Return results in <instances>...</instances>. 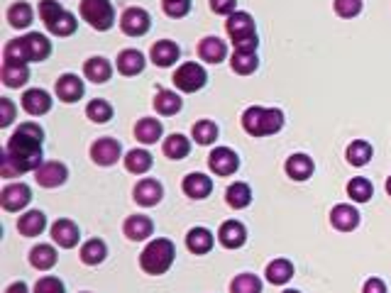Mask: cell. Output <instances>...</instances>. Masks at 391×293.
I'll return each instance as SVG.
<instances>
[{
    "instance_id": "cell-12",
    "label": "cell",
    "mask_w": 391,
    "mask_h": 293,
    "mask_svg": "<svg viewBox=\"0 0 391 293\" xmlns=\"http://www.w3.org/2000/svg\"><path fill=\"white\" fill-rule=\"evenodd\" d=\"M35 179L42 189H56V186H61L68 179V169L61 162H44L35 172Z\"/></svg>"
},
{
    "instance_id": "cell-10",
    "label": "cell",
    "mask_w": 391,
    "mask_h": 293,
    "mask_svg": "<svg viewBox=\"0 0 391 293\" xmlns=\"http://www.w3.org/2000/svg\"><path fill=\"white\" fill-rule=\"evenodd\" d=\"M152 20H150V13L142 8H128L120 18V30L125 32L128 37H142L147 35L150 30Z\"/></svg>"
},
{
    "instance_id": "cell-49",
    "label": "cell",
    "mask_w": 391,
    "mask_h": 293,
    "mask_svg": "<svg viewBox=\"0 0 391 293\" xmlns=\"http://www.w3.org/2000/svg\"><path fill=\"white\" fill-rule=\"evenodd\" d=\"M0 125L3 127H8L10 122L15 120V103L10 98H0Z\"/></svg>"
},
{
    "instance_id": "cell-30",
    "label": "cell",
    "mask_w": 391,
    "mask_h": 293,
    "mask_svg": "<svg viewBox=\"0 0 391 293\" xmlns=\"http://www.w3.org/2000/svg\"><path fill=\"white\" fill-rule=\"evenodd\" d=\"M35 20V10L30 3H25V0H18V3H13L8 8V23L13 25L15 30H28L30 25H32Z\"/></svg>"
},
{
    "instance_id": "cell-8",
    "label": "cell",
    "mask_w": 391,
    "mask_h": 293,
    "mask_svg": "<svg viewBox=\"0 0 391 293\" xmlns=\"http://www.w3.org/2000/svg\"><path fill=\"white\" fill-rule=\"evenodd\" d=\"M30 201H32V191H30L28 184H10L0 193V205L8 213H20L23 208L30 205Z\"/></svg>"
},
{
    "instance_id": "cell-2",
    "label": "cell",
    "mask_w": 391,
    "mask_h": 293,
    "mask_svg": "<svg viewBox=\"0 0 391 293\" xmlns=\"http://www.w3.org/2000/svg\"><path fill=\"white\" fill-rule=\"evenodd\" d=\"M242 127L252 137H269L277 135L284 127V113L279 108H260L252 105L242 113Z\"/></svg>"
},
{
    "instance_id": "cell-29",
    "label": "cell",
    "mask_w": 391,
    "mask_h": 293,
    "mask_svg": "<svg viewBox=\"0 0 391 293\" xmlns=\"http://www.w3.org/2000/svg\"><path fill=\"white\" fill-rule=\"evenodd\" d=\"M145 64H147V59L142 52L125 49V52H120V56H118V71L123 73V76H137V73L145 71Z\"/></svg>"
},
{
    "instance_id": "cell-19",
    "label": "cell",
    "mask_w": 391,
    "mask_h": 293,
    "mask_svg": "<svg viewBox=\"0 0 391 293\" xmlns=\"http://www.w3.org/2000/svg\"><path fill=\"white\" fill-rule=\"evenodd\" d=\"M52 108V95L42 88H30L23 93V110L30 115H44Z\"/></svg>"
},
{
    "instance_id": "cell-28",
    "label": "cell",
    "mask_w": 391,
    "mask_h": 293,
    "mask_svg": "<svg viewBox=\"0 0 391 293\" xmlns=\"http://www.w3.org/2000/svg\"><path fill=\"white\" fill-rule=\"evenodd\" d=\"M44 227H47V215L42 210H28L18 220V232L23 237H37V234L44 232Z\"/></svg>"
},
{
    "instance_id": "cell-43",
    "label": "cell",
    "mask_w": 391,
    "mask_h": 293,
    "mask_svg": "<svg viewBox=\"0 0 391 293\" xmlns=\"http://www.w3.org/2000/svg\"><path fill=\"white\" fill-rule=\"evenodd\" d=\"M191 135H193V140L198 142V145H213V142L218 140L220 130H218V125H215L213 120H198L193 125Z\"/></svg>"
},
{
    "instance_id": "cell-44",
    "label": "cell",
    "mask_w": 391,
    "mask_h": 293,
    "mask_svg": "<svg viewBox=\"0 0 391 293\" xmlns=\"http://www.w3.org/2000/svg\"><path fill=\"white\" fill-rule=\"evenodd\" d=\"M230 293H262V281L257 274H237L230 281Z\"/></svg>"
},
{
    "instance_id": "cell-24",
    "label": "cell",
    "mask_w": 391,
    "mask_h": 293,
    "mask_svg": "<svg viewBox=\"0 0 391 293\" xmlns=\"http://www.w3.org/2000/svg\"><path fill=\"white\" fill-rule=\"evenodd\" d=\"M83 73H86L88 81L105 83V81H110V76H113V66H110V61L105 56H91V59H86V64H83Z\"/></svg>"
},
{
    "instance_id": "cell-5",
    "label": "cell",
    "mask_w": 391,
    "mask_h": 293,
    "mask_svg": "<svg viewBox=\"0 0 391 293\" xmlns=\"http://www.w3.org/2000/svg\"><path fill=\"white\" fill-rule=\"evenodd\" d=\"M40 18L44 23V28L56 37H71L76 32V18L61 8L56 0H42Z\"/></svg>"
},
{
    "instance_id": "cell-36",
    "label": "cell",
    "mask_w": 391,
    "mask_h": 293,
    "mask_svg": "<svg viewBox=\"0 0 391 293\" xmlns=\"http://www.w3.org/2000/svg\"><path fill=\"white\" fill-rule=\"evenodd\" d=\"M230 66H232V71L240 73V76H250V73H255L257 66H260V59H257V52L235 49V54L230 59Z\"/></svg>"
},
{
    "instance_id": "cell-18",
    "label": "cell",
    "mask_w": 391,
    "mask_h": 293,
    "mask_svg": "<svg viewBox=\"0 0 391 293\" xmlns=\"http://www.w3.org/2000/svg\"><path fill=\"white\" fill-rule=\"evenodd\" d=\"M86 88H83V81L76 76V73H64V76L56 81V95L64 103H76V100L83 98Z\"/></svg>"
},
{
    "instance_id": "cell-51",
    "label": "cell",
    "mask_w": 391,
    "mask_h": 293,
    "mask_svg": "<svg viewBox=\"0 0 391 293\" xmlns=\"http://www.w3.org/2000/svg\"><path fill=\"white\" fill-rule=\"evenodd\" d=\"M362 293H387V284L382 279H377V276H372V279L364 281Z\"/></svg>"
},
{
    "instance_id": "cell-52",
    "label": "cell",
    "mask_w": 391,
    "mask_h": 293,
    "mask_svg": "<svg viewBox=\"0 0 391 293\" xmlns=\"http://www.w3.org/2000/svg\"><path fill=\"white\" fill-rule=\"evenodd\" d=\"M5 293H30L28 286L23 284V281H15V284H10L8 289H5Z\"/></svg>"
},
{
    "instance_id": "cell-40",
    "label": "cell",
    "mask_w": 391,
    "mask_h": 293,
    "mask_svg": "<svg viewBox=\"0 0 391 293\" xmlns=\"http://www.w3.org/2000/svg\"><path fill=\"white\" fill-rule=\"evenodd\" d=\"M125 167L130 174H147L152 169V154L147 149H132L125 157Z\"/></svg>"
},
{
    "instance_id": "cell-7",
    "label": "cell",
    "mask_w": 391,
    "mask_h": 293,
    "mask_svg": "<svg viewBox=\"0 0 391 293\" xmlns=\"http://www.w3.org/2000/svg\"><path fill=\"white\" fill-rule=\"evenodd\" d=\"M205 81H208V73H205V68L196 61L181 64V66L174 71V86L179 90H184V93H196V90H200L205 86Z\"/></svg>"
},
{
    "instance_id": "cell-3",
    "label": "cell",
    "mask_w": 391,
    "mask_h": 293,
    "mask_svg": "<svg viewBox=\"0 0 391 293\" xmlns=\"http://www.w3.org/2000/svg\"><path fill=\"white\" fill-rule=\"evenodd\" d=\"M174 257H176V249H174V242L167 237H157L142 249L140 254V266L145 274L152 276H162L172 269Z\"/></svg>"
},
{
    "instance_id": "cell-4",
    "label": "cell",
    "mask_w": 391,
    "mask_h": 293,
    "mask_svg": "<svg viewBox=\"0 0 391 293\" xmlns=\"http://www.w3.org/2000/svg\"><path fill=\"white\" fill-rule=\"evenodd\" d=\"M225 30H228L235 49L255 52L257 44H260V37H257V30H255V20L247 13H240V10L232 13L228 18V23H225Z\"/></svg>"
},
{
    "instance_id": "cell-37",
    "label": "cell",
    "mask_w": 391,
    "mask_h": 293,
    "mask_svg": "<svg viewBox=\"0 0 391 293\" xmlns=\"http://www.w3.org/2000/svg\"><path fill=\"white\" fill-rule=\"evenodd\" d=\"M30 264L40 271L52 269L56 264V249L52 244H37V247H32V252H30Z\"/></svg>"
},
{
    "instance_id": "cell-47",
    "label": "cell",
    "mask_w": 391,
    "mask_h": 293,
    "mask_svg": "<svg viewBox=\"0 0 391 293\" xmlns=\"http://www.w3.org/2000/svg\"><path fill=\"white\" fill-rule=\"evenodd\" d=\"M35 293H66V286H64V281L56 279V276H44V279L37 281Z\"/></svg>"
},
{
    "instance_id": "cell-35",
    "label": "cell",
    "mask_w": 391,
    "mask_h": 293,
    "mask_svg": "<svg viewBox=\"0 0 391 293\" xmlns=\"http://www.w3.org/2000/svg\"><path fill=\"white\" fill-rule=\"evenodd\" d=\"M105 257H108V244H105L103 239H98V237L88 239V242L81 247V262L88 264V266L103 264Z\"/></svg>"
},
{
    "instance_id": "cell-32",
    "label": "cell",
    "mask_w": 391,
    "mask_h": 293,
    "mask_svg": "<svg viewBox=\"0 0 391 293\" xmlns=\"http://www.w3.org/2000/svg\"><path fill=\"white\" fill-rule=\"evenodd\" d=\"M267 281L269 284H274V286H284V284H289L291 281V276H294V264L289 262V259H274V262H269L267 264Z\"/></svg>"
},
{
    "instance_id": "cell-39",
    "label": "cell",
    "mask_w": 391,
    "mask_h": 293,
    "mask_svg": "<svg viewBox=\"0 0 391 293\" xmlns=\"http://www.w3.org/2000/svg\"><path fill=\"white\" fill-rule=\"evenodd\" d=\"M86 115H88V120H91V122H98V125H105V122L113 120L115 110H113V105H110L108 100H103V98H93L91 103L86 105Z\"/></svg>"
},
{
    "instance_id": "cell-46",
    "label": "cell",
    "mask_w": 391,
    "mask_h": 293,
    "mask_svg": "<svg viewBox=\"0 0 391 293\" xmlns=\"http://www.w3.org/2000/svg\"><path fill=\"white\" fill-rule=\"evenodd\" d=\"M162 8L169 18H186L191 10V0H162Z\"/></svg>"
},
{
    "instance_id": "cell-16",
    "label": "cell",
    "mask_w": 391,
    "mask_h": 293,
    "mask_svg": "<svg viewBox=\"0 0 391 293\" xmlns=\"http://www.w3.org/2000/svg\"><path fill=\"white\" fill-rule=\"evenodd\" d=\"M218 239H220L223 247L240 249L242 244H245V239H247V230H245V225H242L240 220H225L223 225H220V230H218Z\"/></svg>"
},
{
    "instance_id": "cell-17",
    "label": "cell",
    "mask_w": 391,
    "mask_h": 293,
    "mask_svg": "<svg viewBox=\"0 0 391 293\" xmlns=\"http://www.w3.org/2000/svg\"><path fill=\"white\" fill-rule=\"evenodd\" d=\"M132 196H135V201L140 205L152 208L164 198V189H162V184L157 179H145V181H140V184L135 186V193Z\"/></svg>"
},
{
    "instance_id": "cell-15",
    "label": "cell",
    "mask_w": 391,
    "mask_h": 293,
    "mask_svg": "<svg viewBox=\"0 0 391 293\" xmlns=\"http://www.w3.org/2000/svg\"><path fill=\"white\" fill-rule=\"evenodd\" d=\"M179 56H181V49H179V44L172 40L155 42L150 49V59L157 64V66H174V64L179 61Z\"/></svg>"
},
{
    "instance_id": "cell-53",
    "label": "cell",
    "mask_w": 391,
    "mask_h": 293,
    "mask_svg": "<svg viewBox=\"0 0 391 293\" xmlns=\"http://www.w3.org/2000/svg\"><path fill=\"white\" fill-rule=\"evenodd\" d=\"M387 193L391 196V176H389V179H387Z\"/></svg>"
},
{
    "instance_id": "cell-14",
    "label": "cell",
    "mask_w": 391,
    "mask_h": 293,
    "mask_svg": "<svg viewBox=\"0 0 391 293\" xmlns=\"http://www.w3.org/2000/svg\"><path fill=\"white\" fill-rule=\"evenodd\" d=\"M181 186H184V193L193 201H203L213 193V181H210V176H205L200 172L188 174L186 179L181 181Z\"/></svg>"
},
{
    "instance_id": "cell-13",
    "label": "cell",
    "mask_w": 391,
    "mask_h": 293,
    "mask_svg": "<svg viewBox=\"0 0 391 293\" xmlns=\"http://www.w3.org/2000/svg\"><path fill=\"white\" fill-rule=\"evenodd\" d=\"M78 237H81V230H78L76 222L68 220V217H61V220H56L54 225H52V239H54L59 247H64V249L76 247Z\"/></svg>"
},
{
    "instance_id": "cell-33",
    "label": "cell",
    "mask_w": 391,
    "mask_h": 293,
    "mask_svg": "<svg viewBox=\"0 0 391 293\" xmlns=\"http://www.w3.org/2000/svg\"><path fill=\"white\" fill-rule=\"evenodd\" d=\"M155 110L160 115H164V117L176 115L179 110H181V98H179V95L174 93V90H169V88L157 90V95H155Z\"/></svg>"
},
{
    "instance_id": "cell-11",
    "label": "cell",
    "mask_w": 391,
    "mask_h": 293,
    "mask_svg": "<svg viewBox=\"0 0 391 293\" xmlns=\"http://www.w3.org/2000/svg\"><path fill=\"white\" fill-rule=\"evenodd\" d=\"M208 164L215 176H230L240 169V159L230 147H215L208 157Z\"/></svg>"
},
{
    "instance_id": "cell-41",
    "label": "cell",
    "mask_w": 391,
    "mask_h": 293,
    "mask_svg": "<svg viewBox=\"0 0 391 293\" xmlns=\"http://www.w3.org/2000/svg\"><path fill=\"white\" fill-rule=\"evenodd\" d=\"M374 193V186L372 181H367L364 176H355V179L347 184V196H350L355 203H367Z\"/></svg>"
},
{
    "instance_id": "cell-9",
    "label": "cell",
    "mask_w": 391,
    "mask_h": 293,
    "mask_svg": "<svg viewBox=\"0 0 391 293\" xmlns=\"http://www.w3.org/2000/svg\"><path fill=\"white\" fill-rule=\"evenodd\" d=\"M120 154H123V145L113 137H100L91 147V159L98 167H113L120 159Z\"/></svg>"
},
{
    "instance_id": "cell-27",
    "label": "cell",
    "mask_w": 391,
    "mask_h": 293,
    "mask_svg": "<svg viewBox=\"0 0 391 293\" xmlns=\"http://www.w3.org/2000/svg\"><path fill=\"white\" fill-rule=\"evenodd\" d=\"M162 135H164V127L157 117H142V120H137L135 137L142 145H155L157 140H162Z\"/></svg>"
},
{
    "instance_id": "cell-50",
    "label": "cell",
    "mask_w": 391,
    "mask_h": 293,
    "mask_svg": "<svg viewBox=\"0 0 391 293\" xmlns=\"http://www.w3.org/2000/svg\"><path fill=\"white\" fill-rule=\"evenodd\" d=\"M210 8H213L215 15H230L237 13V0H210Z\"/></svg>"
},
{
    "instance_id": "cell-1",
    "label": "cell",
    "mask_w": 391,
    "mask_h": 293,
    "mask_svg": "<svg viewBox=\"0 0 391 293\" xmlns=\"http://www.w3.org/2000/svg\"><path fill=\"white\" fill-rule=\"evenodd\" d=\"M42 142H44L42 127L35 122H23L8 140L0 174L5 179H13L20 174L37 172L42 167Z\"/></svg>"
},
{
    "instance_id": "cell-21",
    "label": "cell",
    "mask_w": 391,
    "mask_h": 293,
    "mask_svg": "<svg viewBox=\"0 0 391 293\" xmlns=\"http://www.w3.org/2000/svg\"><path fill=\"white\" fill-rule=\"evenodd\" d=\"M23 44L28 49L30 61H44L52 54V42L44 35H40V32H28L23 37Z\"/></svg>"
},
{
    "instance_id": "cell-31",
    "label": "cell",
    "mask_w": 391,
    "mask_h": 293,
    "mask_svg": "<svg viewBox=\"0 0 391 293\" xmlns=\"http://www.w3.org/2000/svg\"><path fill=\"white\" fill-rule=\"evenodd\" d=\"M162 149H164V157L179 162V159H186L188 154H191V142H188V137L181 135V132H174V135H169L167 140H164Z\"/></svg>"
},
{
    "instance_id": "cell-38",
    "label": "cell",
    "mask_w": 391,
    "mask_h": 293,
    "mask_svg": "<svg viewBox=\"0 0 391 293\" xmlns=\"http://www.w3.org/2000/svg\"><path fill=\"white\" fill-rule=\"evenodd\" d=\"M252 201V189L247 184H232L228 186V191H225V203L230 208H235V210H240V208H247Z\"/></svg>"
},
{
    "instance_id": "cell-6",
    "label": "cell",
    "mask_w": 391,
    "mask_h": 293,
    "mask_svg": "<svg viewBox=\"0 0 391 293\" xmlns=\"http://www.w3.org/2000/svg\"><path fill=\"white\" fill-rule=\"evenodd\" d=\"M78 13H81V18L98 32L110 30L115 23V10L110 0H81Z\"/></svg>"
},
{
    "instance_id": "cell-54",
    "label": "cell",
    "mask_w": 391,
    "mask_h": 293,
    "mask_svg": "<svg viewBox=\"0 0 391 293\" xmlns=\"http://www.w3.org/2000/svg\"><path fill=\"white\" fill-rule=\"evenodd\" d=\"M284 293H301V291H294V289H287V291H284Z\"/></svg>"
},
{
    "instance_id": "cell-23",
    "label": "cell",
    "mask_w": 391,
    "mask_h": 293,
    "mask_svg": "<svg viewBox=\"0 0 391 293\" xmlns=\"http://www.w3.org/2000/svg\"><path fill=\"white\" fill-rule=\"evenodd\" d=\"M198 56L203 59L205 64H220L228 56V47H225V42L218 40V37H205V40L198 42Z\"/></svg>"
},
{
    "instance_id": "cell-22",
    "label": "cell",
    "mask_w": 391,
    "mask_h": 293,
    "mask_svg": "<svg viewBox=\"0 0 391 293\" xmlns=\"http://www.w3.org/2000/svg\"><path fill=\"white\" fill-rule=\"evenodd\" d=\"M330 222L335 230L352 232L359 225V213L355 205H335L330 213Z\"/></svg>"
},
{
    "instance_id": "cell-34",
    "label": "cell",
    "mask_w": 391,
    "mask_h": 293,
    "mask_svg": "<svg viewBox=\"0 0 391 293\" xmlns=\"http://www.w3.org/2000/svg\"><path fill=\"white\" fill-rule=\"evenodd\" d=\"M186 247L193 254H208L213 249V234H210V230H205V227H193L186 234Z\"/></svg>"
},
{
    "instance_id": "cell-42",
    "label": "cell",
    "mask_w": 391,
    "mask_h": 293,
    "mask_svg": "<svg viewBox=\"0 0 391 293\" xmlns=\"http://www.w3.org/2000/svg\"><path fill=\"white\" fill-rule=\"evenodd\" d=\"M345 159L352 164V167H364V164H369V159H372V145L364 140H355L350 147H347Z\"/></svg>"
},
{
    "instance_id": "cell-45",
    "label": "cell",
    "mask_w": 391,
    "mask_h": 293,
    "mask_svg": "<svg viewBox=\"0 0 391 293\" xmlns=\"http://www.w3.org/2000/svg\"><path fill=\"white\" fill-rule=\"evenodd\" d=\"M3 61L8 64H30V56H28V49L23 44V37L18 40H10L3 49Z\"/></svg>"
},
{
    "instance_id": "cell-26",
    "label": "cell",
    "mask_w": 391,
    "mask_h": 293,
    "mask_svg": "<svg viewBox=\"0 0 391 293\" xmlns=\"http://www.w3.org/2000/svg\"><path fill=\"white\" fill-rule=\"evenodd\" d=\"M313 159L308 154H291L287 159V176L294 181H306L313 176Z\"/></svg>"
},
{
    "instance_id": "cell-48",
    "label": "cell",
    "mask_w": 391,
    "mask_h": 293,
    "mask_svg": "<svg viewBox=\"0 0 391 293\" xmlns=\"http://www.w3.org/2000/svg\"><path fill=\"white\" fill-rule=\"evenodd\" d=\"M362 10V0H335V13L340 18H357Z\"/></svg>"
},
{
    "instance_id": "cell-20",
    "label": "cell",
    "mask_w": 391,
    "mask_h": 293,
    "mask_svg": "<svg viewBox=\"0 0 391 293\" xmlns=\"http://www.w3.org/2000/svg\"><path fill=\"white\" fill-rule=\"evenodd\" d=\"M123 230H125V237L132 239V242H145V239L155 232V222L147 215H130L128 220H125Z\"/></svg>"
},
{
    "instance_id": "cell-25",
    "label": "cell",
    "mask_w": 391,
    "mask_h": 293,
    "mask_svg": "<svg viewBox=\"0 0 391 293\" xmlns=\"http://www.w3.org/2000/svg\"><path fill=\"white\" fill-rule=\"evenodd\" d=\"M0 78L8 88H23L25 83L30 81V68L28 64H8L3 61V68H0Z\"/></svg>"
}]
</instances>
